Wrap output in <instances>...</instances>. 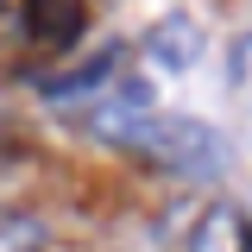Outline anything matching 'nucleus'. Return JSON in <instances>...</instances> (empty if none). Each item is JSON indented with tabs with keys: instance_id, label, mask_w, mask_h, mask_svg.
Segmentation results:
<instances>
[{
	"instance_id": "obj_4",
	"label": "nucleus",
	"mask_w": 252,
	"mask_h": 252,
	"mask_svg": "<svg viewBox=\"0 0 252 252\" xmlns=\"http://www.w3.org/2000/svg\"><path fill=\"white\" fill-rule=\"evenodd\" d=\"M189 252H252V220L233 208V202H215L208 215L195 220L189 233Z\"/></svg>"
},
{
	"instance_id": "obj_2",
	"label": "nucleus",
	"mask_w": 252,
	"mask_h": 252,
	"mask_svg": "<svg viewBox=\"0 0 252 252\" xmlns=\"http://www.w3.org/2000/svg\"><path fill=\"white\" fill-rule=\"evenodd\" d=\"M145 51H152L158 69H195L202 63V26L189 19V13H170V19H158L152 32H145Z\"/></svg>"
},
{
	"instance_id": "obj_3",
	"label": "nucleus",
	"mask_w": 252,
	"mask_h": 252,
	"mask_svg": "<svg viewBox=\"0 0 252 252\" xmlns=\"http://www.w3.org/2000/svg\"><path fill=\"white\" fill-rule=\"evenodd\" d=\"M82 0H26V38L44 51H69L82 38Z\"/></svg>"
},
{
	"instance_id": "obj_6",
	"label": "nucleus",
	"mask_w": 252,
	"mask_h": 252,
	"mask_svg": "<svg viewBox=\"0 0 252 252\" xmlns=\"http://www.w3.org/2000/svg\"><path fill=\"white\" fill-rule=\"evenodd\" d=\"M38 240H44L38 215H0V252H32Z\"/></svg>"
},
{
	"instance_id": "obj_5",
	"label": "nucleus",
	"mask_w": 252,
	"mask_h": 252,
	"mask_svg": "<svg viewBox=\"0 0 252 252\" xmlns=\"http://www.w3.org/2000/svg\"><path fill=\"white\" fill-rule=\"evenodd\" d=\"M114 63H120V51H94L82 69H69V76H57V82H44V101H69V94L82 101L94 82H107V76H114Z\"/></svg>"
},
{
	"instance_id": "obj_7",
	"label": "nucleus",
	"mask_w": 252,
	"mask_h": 252,
	"mask_svg": "<svg viewBox=\"0 0 252 252\" xmlns=\"http://www.w3.org/2000/svg\"><path fill=\"white\" fill-rule=\"evenodd\" d=\"M227 76H233V89L252 94V32H246V38H233V51H227Z\"/></svg>"
},
{
	"instance_id": "obj_1",
	"label": "nucleus",
	"mask_w": 252,
	"mask_h": 252,
	"mask_svg": "<svg viewBox=\"0 0 252 252\" xmlns=\"http://www.w3.org/2000/svg\"><path fill=\"white\" fill-rule=\"evenodd\" d=\"M89 132L101 145H120V152H145L183 177H208L227 158V139H220L208 120H189V114H152V89L145 82H126L114 101L94 107Z\"/></svg>"
}]
</instances>
